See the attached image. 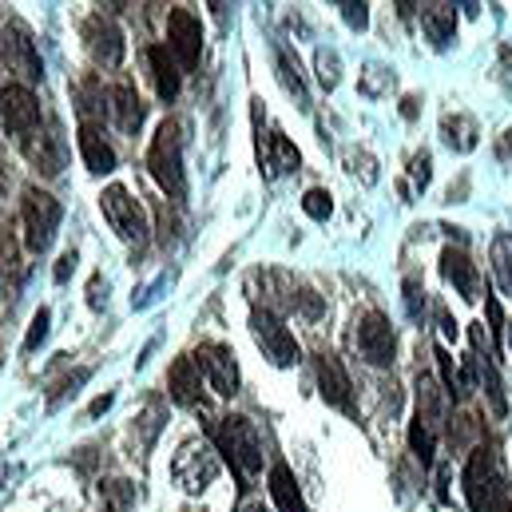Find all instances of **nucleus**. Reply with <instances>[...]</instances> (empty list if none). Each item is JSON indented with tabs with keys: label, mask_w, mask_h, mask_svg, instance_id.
Listing matches in <instances>:
<instances>
[{
	"label": "nucleus",
	"mask_w": 512,
	"mask_h": 512,
	"mask_svg": "<svg viewBox=\"0 0 512 512\" xmlns=\"http://www.w3.org/2000/svg\"><path fill=\"white\" fill-rule=\"evenodd\" d=\"M465 501L473 512H512V489L505 461L497 449L481 445L473 449L469 465H465Z\"/></svg>",
	"instance_id": "obj_1"
},
{
	"label": "nucleus",
	"mask_w": 512,
	"mask_h": 512,
	"mask_svg": "<svg viewBox=\"0 0 512 512\" xmlns=\"http://www.w3.org/2000/svg\"><path fill=\"white\" fill-rule=\"evenodd\" d=\"M270 497H274V505L282 512H310L306 501H302V493H298L294 473H290L286 465H274V469H270Z\"/></svg>",
	"instance_id": "obj_22"
},
{
	"label": "nucleus",
	"mask_w": 512,
	"mask_h": 512,
	"mask_svg": "<svg viewBox=\"0 0 512 512\" xmlns=\"http://www.w3.org/2000/svg\"><path fill=\"white\" fill-rule=\"evenodd\" d=\"M473 358H477V370H481V389H485L489 401H493V413L505 417V413H509V401H505L501 374H497V366H493V354H473Z\"/></svg>",
	"instance_id": "obj_25"
},
{
	"label": "nucleus",
	"mask_w": 512,
	"mask_h": 512,
	"mask_svg": "<svg viewBox=\"0 0 512 512\" xmlns=\"http://www.w3.org/2000/svg\"><path fill=\"white\" fill-rule=\"evenodd\" d=\"M100 497H104V512H131L135 505V489L128 481H104Z\"/></svg>",
	"instance_id": "obj_28"
},
{
	"label": "nucleus",
	"mask_w": 512,
	"mask_h": 512,
	"mask_svg": "<svg viewBox=\"0 0 512 512\" xmlns=\"http://www.w3.org/2000/svg\"><path fill=\"white\" fill-rule=\"evenodd\" d=\"M48 326H52V314L40 306V310H36V318H32V326H28V338H24V354H36V350L44 346Z\"/></svg>",
	"instance_id": "obj_32"
},
{
	"label": "nucleus",
	"mask_w": 512,
	"mask_h": 512,
	"mask_svg": "<svg viewBox=\"0 0 512 512\" xmlns=\"http://www.w3.org/2000/svg\"><path fill=\"white\" fill-rule=\"evenodd\" d=\"M80 155H84L88 171H96V175L116 171V151H112V143L100 135L96 124H84V128H80Z\"/></svg>",
	"instance_id": "obj_17"
},
{
	"label": "nucleus",
	"mask_w": 512,
	"mask_h": 512,
	"mask_svg": "<svg viewBox=\"0 0 512 512\" xmlns=\"http://www.w3.org/2000/svg\"><path fill=\"white\" fill-rule=\"evenodd\" d=\"M489 258H493V274H497L501 294L512 298V235H497L489 247Z\"/></svg>",
	"instance_id": "obj_27"
},
{
	"label": "nucleus",
	"mask_w": 512,
	"mask_h": 512,
	"mask_svg": "<svg viewBox=\"0 0 512 512\" xmlns=\"http://www.w3.org/2000/svg\"><path fill=\"white\" fill-rule=\"evenodd\" d=\"M147 64H151V80H155V92L159 100H175L179 96V80H183V68L175 64V56L163 48V44H151L147 48Z\"/></svg>",
	"instance_id": "obj_16"
},
{
	"label": "nucleus",
	"mask_w": 512,
	"mask_h": 512,
	"mask_svg": "<svg viewBox=\"0 0 512 512\" xmlns=\"http://www.w3.org/2000/svg\"><path fill=\"white\" fill-rule=\"evenodd\" d=\"M278 80H282V88L298 100V108H310V96H306V84H302V72H298V60L286 52V48H278Z\"/></svg>",
	"instance_id": "obj_26"
},
{
	"label": "nucleus",
	"mask_w": 512,
	"mask_h": 512,
	"mask_svg": "<svg viewBox=\"0 0 512 512\" xmlns=\"http://www.w3.org/2000/svg\"><path fill=\"white\" fill-rule=\"evenodd\" d=\"M76 270V251H68V255H60V262H56V270H52V278L56 282H68V274Z\"/></svg>",
	"instance_id": "obj_38"
},
{
	"label": "nucleus",
	"mask_w": 512,
	"mask_h": 512,
	"mask_svg": "<svg viewBox=\"0 0 512 512\" xmlns=\"http://www.w3.org/2000/svg\"><path fill=\"white\" fill-rule=\"evenodd\" d=\"M100 207H104V219L116 227V235L124 239V243H143L147 239V219H143V207H139V199H131L128 187H108L104 195H100Z\"/></svg>",
	"instance_id": "obj_6"
},
{
	"label": "nucleus",
	"mask_w": 512,
	"mask_h": 512,
	"mask_svg": "<svg viewBox=\"0 0 512 512\" xmlns=\"http://www.w3.org/2000/svg\"><path fill=\"white\" fill-rule=\"evenodd\" d=\"M497 155H501L505 163H509V159H512V131H505V139H501V147H497Z\"/></svg>",
	"instance_id": "obj_42"
},
{
	"label": "nucleus",
	"mask_w": 512,
	"mask_h": 512,
	"mask_svg": "<svg viewBox=\"0 0 512 512\" xmlns=\"http://www.w3.org/2000/svg\"><path fill=\"white\" fill-rule=\"evenodd\" d=\"M302 211H306L314 223H326V219H330V211H334V203H330V191H322V187H310V191L302 195Z\"/></svg>",
	"instance_id": "obj_30"
},
{
	"label": "nucleus",
	"mask_w": 512,
	"mask_h": 512,
	"mask_svg": "<svg viewBox=\"0 0 512 512\" xmlns=\"http://www.w3.org/2000/svg\"><path fill=\"white\" fill-rule=\"evenodd\" d=\"M437 322H441V334H445V338H457V322H453L441 306H437Z\"/></svg>",
	"instance_id": "obj_39"
},
{
	"label": "nucleus",
	"mask_w": 512,
	"mask_h": 512,
	"mask_svg": "<svg viewBox=\"0 0 512 512\" xmlns=\"http://www.w3.org/2000/svg\"><path fill=\"white\" fill-rule=\"evenodd\" d=\"M84 40H88V52L100 68H120L124 64V32L104 12L84 20Z\"/></svg>",
	"instance_id": "obj_12"
},
{
	"label": "nucleus",
	"mask_w": 512,
	"mask_h": 512,
	"mask_svg": "<svg viewBox=\"0 0 512 512\" xmlns=\"http://www.w3.org/2000/svg\"><path fill=\"white\" fill-rule=\"evenodd\" d=\"M28 159L44 171V175H56L64 167V151H60V135H40V139H28Z\"/></svg>",
	"instance_id": "obj_24"
},
{
	"label": "nucleus",
	"mask_w": 512,
	"mask_h": 512,
	"mask_svg": "<svg viewBox=\"0 0 512 512\" xmlns=\"http://www.w3.org/2000/svg\"><path fill=\"white\" fill-rule=\"evenodd\" d=\"M112 401H116V393H104V397H96V401H92V409H88V417H100L104 409H112Z\"/></svg>",
	"instance_id": "obj_40"
},
{
	"label": "nucleus",
	"mask_w": 512,
	"mask_h": 512,
	"mask_svg": "<svg viewBox=\"0 0 512 512\" xmlns=\"http://www.w3.org/2000/svg\"><path fill=\"white\" fill-rule=\"evenodd\" d=\"M88 302H92V310H104V302H108V282L96 274L92 278V286H88Z\"/></svg>",
	"instance_id": "obj_37"
},
{
	"label": "nucleus",
	"mask_w": 512,
	"mask_h": 512,
	"mask_svg": "<svg viewBox=\"0 0 512 512\" xmlns=\"http://www.w3.org/2000/svg\"><path fill=\"white\" fill-rule=\"evenodd\" d=\"M251 512H266V509H251Z\"/></svg>",
	"instance_id": "obj_44"
},
{
	"label": "nucleus",
	"mask_w": 512,
	"mask_h": 512,
	"mask_svg": "<svg viewBox=\"0 0 512 512\" xmlns=\"http://www.w3.org/2000/svg\"><path fill=\"white\" fill-rule=\"evenodd\" d=\"M175 481L187 489V493H203L211 481H215V473H219V461H215V453L207 449V445H199V441H187L179 453H175Z\"/></svg>",
	"instance_id": "obj_11"
},
{
	"label": "nucleus",
	"mask_w": 512,
	"mask_h": 512,
	"mask_svg": "<svg viewBox=\"0 0 512 512\" xmlns=\"http://www.w3.org/2000/svg\"><path fill=\"white\" fill-rule=\"evenodd\" d=\"M191 358H195L199 374L211 382L215 393H223V397H235V393H239V362H235V350H231V346H223V342H203Z\"/></svg>",
	"instance_id": "obj_7"
},
{
	"label": "nucleus",
	"mask_w": 512,
	"mask_h": 512,
	"mask_svg": "<svg viewBox=\"0 0 512 512\" xmlns=\"http://www.w3.org/2000/svg\"><path fill=\"white\" fill-rule=\"evenodd\" d=\"M0 64H4L8 72H20L24 80H40V76H44V72H40V52H36L28 28L16 24V20L0 28Z\"/></svg>",
	"instance_id": "obj_9"
},
{
	"label": "nucleus",
	"mask_w": 512,
	"mask_h": 512,
	"mask_svg": "<svg viewBox=\"0 0 512 512\" xmlns=\"http://www.w3.org/2000/svg\"><path fill=\"white\" fill-rule=\"evenodd\" d=\"M108 112L116 116L120 131H128V135H135L139 124H143V104H139V92L131 84H116L108 92Z\"/></svg>",
	"instance_id": "obj_19"
},
{
	"label": "nucleus",
	"mask_w": 512,
	"mask_h": 512,
	"mask_svg": "<svg viewBox=\"0 0 512 512\" xmlns=\"http://www.w3.org/2000/svg\"><path fill=\"white\" fill-rule=\"evenodd\" d=\"M76 100H80V116H84V120H92L96 112H104V100H108V96L100 92V84H96V80H84V84H80V92H76Z\"/></svg>",
	"instance_id": "obj_31"
},
{
	"label": "nucleus",
	"mask_w": 512,
	"mask_h": 512,
	"mask_svg": "<svg viewBox=\"0 0 512 512\" xmlns=\"http://www.w3.org/2000/svg\"><path fill=\"white\" fill-rule=\"evenodd\" d=\"M167 389H171V397H175L179 405H195V401L203 397V378H199L195 358H179V362L171 366V374H167Z\"/></svg>",
	"instance_id": "obj_18"
},
{
	"label": "nucleus",
	"mask_w": 512,
	"mask_h": 512,
	"mask_svg": "<svg viewBox=\"0 0 512 512\" xmlns=\"http://www.w3.org/2000/svg\"><path fill=\"white\" fill-rule=\"evenodd\" d=\"M401 116H405V120H417V96H405V100H401Z\"/></svg>",
	"instance_id": "obj_41"
},
{
	"label": "nucleus",
	"mask_w": 512,
	"mask_h": 512,
	"mask_svg": "<svg viewBox=\"0 0 512 512\" xmlns=\"http://www.w3.org/2000/svg\"><path fill=\"white\" fill-rule=\"evenodd\" d=\"M489 334H493V342H501V334H505V314H501V302L497 298H489Z\"/></svg>",
	"instance_id": "obj_36"
},
{
	"label": "nucleus",
	"mask_w": 512,
	"mask_h": 512,
	"mask_svg": "<svg viewBox=\"0 0 512 512\" xmlns=\"http://www.w3.org/2000/svg\"><path fill=\"white\" fill-rule=\"evenodd\" d=\"M318 80H322L326 92L338 88V80H342V64H338V52H334V48H318Z\"/></svg>",
	"instance_id": "obj_29"
},
{
	"label": "nucleus",
	"mask_w": 512,
	"mask_h": 512,
	"mask_svg": "<svg viewBox=\"0 0 512 512\" xmlns=\"http://www.w3.org/2000/svg\"><path fill=\"white\" fill-rule=\"evenodd\" d=\"M358 350L366 362L374 366H393V354H397V338H393V326L389 318L370 310L362 322H358Z\"/></svg>",
	"instance_id": "obj_13"
},
{
	"label": "nucleus",
	"mask_w": 512,
	"mask_h": 512,
	"mask_svg": "<svg viewBox=\"0 0 512 512\" xmlns=\"http://www.w3.org/2000/svg\"><path fill=\"white\" fill-rule=\"evenodd\" d=\"M167 52L183 72H191L203 56V28H199V16H191L187 8H171L167 16Z\"/></svg>",
	"instance_id": "obj_8"
},
{
	"label": "nucleus",
	"mask_w": 512,
	"mask_h": 512,
	"mask_svg": "<svg viewBox=\"0 0 512 512\" xmlns=\"http://www.w3.org/2000/svg\"><path fill=\"white\" fill-rule=\"evenodd\" d=\"M0 120L12 135L32 139L40 128V100L24 84H4L0 88Z\"/></svg>",
	"instance_id": "obj_10"
},
{
	"label": "nucleus",
	"mask_w": 512,
	"mask_h": 512,
	"mask_svg": "<svg viewBox=\"0 0 512 512\" xmlns=\"http://www.w3.org/2000/svg\"><path fill=\"white\" fill-rule=\"evenodd\" d=\"M318 393L326 397V405L342 409V413H354V385L346 378L342 362L330 354V350H318Z\"/></svg>",
	"instance_id": "obj_14"
},
{
	"label": "nucleus",
	"mask_w": 512,
	"mask_h": 512,
	"mask_svg": "<svg viewBox=\"0 0 512 512\" xmlns=\"http://www.w3.org/2000/svg\"><path fill=\"white\" fill-rule=\"evenodd\" d=\"M215 441H219V453L231 461V469L239 477H255L258 469H262V441H258L255 425L247 417H239V413L219 417Z\"/></svg>",
	"instance_id": "obj_3"
},
{
	"label": "nucleus",
	"mask_w": 512,
	"mask_h": 512,
	"mask_svg": "<svg viewBox=\"0 0 512 512\" xmlns=\"http://www.w3.org/2000/svg\"><path fill=\"white\" fill-rule=\"evenodd\" d=\"M441 131H445V143L453 147V151H473L477 147V120L473 116H465V112H453V116H445L441 120Z\"/></svg>",
	"instance_id": "obj_23"
},
{
	"label": "nucleus",
	"mask_w": 512,
	"mask_h": 512,
	"mask_svg": "<svg viewBox=\"0 0 512 512\" xmlns=\"http://www.w3.org/2000/svg\"><path fill=\"white\" fill-rule=\"evenodd\" d=\"M509 350H512V322H509Z\"/></svg>",
	"instance_id": "obj_43"
},
{
	"label": "nucleus",
	"mask_w": 512,
	"mask_h": 512,
	"mask_svg": "<svg viewBox=\"0 0 512 512\" xmlns=\"http://www.w3.org/2000/svg\"><path fill=\"white\" fill-rule=\"evenodd\" d=\"M405 306H409L413 318H421V310H425V290H421L417 278H405Z\"/></svg>",
	"instance_id": "obj_34"
},
{
	"label": "nucleus",
	"mask_w": 512,
	"mask_h": 512,
	"mask_svg": "<svg viewBox=\"0 0 512 512\" xmlns=\"http://www.w3.org/2000/svg\"><path fill=\"white\" fill-rule=\"evenodd\" d=\"M421 28L433 40V48H449L453 32H457V12L453 4H425L421 8Z\"/></svg>",
	"instance_id": "obj_20"
},
{
	"label": "nucleus",
	"mask_w": 512,
	"mask_h": 512,
	"mask_svg": "<svg viewBox=\"0 0 512 512\" xmlns=\"http://www.w3.org/2000/svg\"><path fill=\"white\" fill-rule=\"evenodd\" d=\"M409 179H413L417 191L429 187V179H433V155H429V151H417V155L409 159Z\"/></svg>",
	"instance_id": "obj_33"
},
{
	"label": "nucleus",
	"mask_w": 512,
	"mask_h": 512,
	"mask_svg": "<svg viewBox=\"0 0 512 512\" xmlns=\"http://www.w3.org/2000/svg\"><path fill=\"white\" fill-rule=\"evenodd\" d=\"M441 274L457 286L461 298H469V302L481 298V270H477V262L465 255L461 247H445L441 251Z\"/></svg>",
	"instance_id": "obj_15"
},
{
	"label": "nucleus",
	"mask_w": 512,
	"mask_h": 512,
	"mask_svg": "<svg viewBox=\"0 0 512 512\" xmlns=\"http://www.w3.org/2000/svg\"><path fill=\"white\" fill-rule=\"evenodd\" d=\"M258 159L270 167V175H290V171H298V163H302L298 147H294L282 131H270V139H266V147L258 151Z\"/></svg>",
	"instance_id": "obj_21"
},
{
	"label": "nucleus",
	"mask_w": 512,
	"mask_h": 512,
	"mask_svg": "<svg viewBox=\"0 0 512 512\" xmlns=\"http://www.w3.org/2000/svg\"><path fill=\"white\" fill-rule=\"evenodd\" d=\"M342 16H346V24H350V28H358V32H362V28L370 24V4H354V0H350V4H342Z\"/></svg>",
	"instance_id": "obj_35"
},
{
	"label": "nucleus",
	"mask_w": 512,
	"mask_h": 512,
	"mask_svg": "<svg viewBox=\"0 0 512 512\" xmlns=\"http://www.w3.org/2000/svg\"><path fill=\"white\" fill-rule=\"evenodd\" d=\"M251 334H255L258 350L274 362V366H298L302 362V350L294 342V334L282 326V318L274 310H251Z\"/></svg>",
	"instance_id": "obj_5"
},
{
	"label": "nucleus",
	"mask_w": 512,
	"mask_h": 512,
	"mask_svg": "<svg viewBox=\"0 0 512 512\" xmlns=\"http://www.w3.org/2000/svg\"><path fill=\"white\" fill-rule=\"evenodd\" d=\"M20 215H24V243H28V251H32V255H44V251L52 247L56 231H60V215H64L60 203H56L48 191L28 187Z\"/></svg>",
	"instance_id": "obj_4"
},
{
	"label": "nucleus",
	"mask_w": 512,
	"mask_h": 512,
	"mask_svg": "<svg viewBox=\"0 0 512 512\" xmlns=\"http://www.w3.org/2000/svg\"><path fill=\"white\" fill-rule=\"evenodd\" d=\"M147 167L155 175V183L175 199L183 203L187 199V175H183V128L179 120H163L155 128V139L147 147Z\"/></svg>",
	"instance_id": "obj_2"
}]
</instances>
